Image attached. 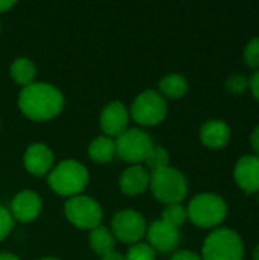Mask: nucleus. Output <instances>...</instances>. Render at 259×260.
<instances>
[{
    "label": "nucleus",
    "mask_w": 259,
    "mask_h": 260,
    "mask_svg": "<svg viewBox=\"0 0 259 260\" xmlns=\"http://www.w3.org/2000/svg\"><path fill=\"white\" fill-rule=\"evenodd\" d=\"M253 260H259V244L255 247V250H253Z\"/></svg>",
    "instance_id": "nucleus-33"
},
{
    "label": "nucleus",
    "mask_w": 259,
    "mask_h": 260,
    "mask_svg": "<svg viewBox=\"0 0 259 260\" xmlns=\"http://www.w3.org/2000/svg\"><path fill=\"white\" fill-rule=\"evenodd\" d=\"M244 244L232 229H217L208 235L202 250V260H243Z\"/></svg>",
    "instance_id": "nucleus-4"
},
{
    "label": "nucleus",
    "mask_w": 259,
    "mask_h": 260,
    "mask_svg": "<svg viewBox=\"0 0 259 260\" xmlns=\"http://www.w3.org/2000/svg\"><path fill=\"white\" fill-rule=\"evenodd\" d=\"M89 241H90V247L93 248V251L99 254L101 257L114 251V236L107 227L98 225L93 230H90Z\"/></svg>",
    "instance_id": "nucleus-18"
},
{
    "label": "nucleus",
    "mask_w": 259,
    "mask_h": 260,
    "mask_svg": "<svg viewBox=\"0 0 259 260\" xmlns=\"http://www.w3.org/2000/svg\"><path fill=\"white\" fill-rule=\"evenodd\" d=\"M234 178L244 193L259 192V157L243 155L235 165Z\"/></svg>",
    "instance_id": "nucleus-12"
},
{
    "label": "nucleus",
    "mask_w": 259,
    "mask_h": 260,
    "mask_svg": "<svg viewBox=\"0 0 259 260\" xmlns=\"http://www.w3.org/2000/svg\"><path fill=\"white\" fill-rule=\"evenodd\" d=\"M145 163L151 171L163 169V168L169 166V154H168V151L165 148L154 145L153 149L150 151L148 157L145 158Z\"/></svg>",
    "instance_id": "nucleus-22"
},
{
    "label": "nucleus",
    "mask_w": 259,
    "mask_h": 260,
    "mask_svg": "<svg viewBox=\"0 0 259 260\" xmlns=\"http://www.w3.org/2000/svg\"><path fill=\"white\" fill-rule=\"evenodd\" d=\"M119 186L125 195H130V197L140 195L150 186V172L143 166L133 165L131 168L124 171V174L121 175Z\"/></svg>",
    "instance_id": "nucleus-16"
},
{
    "label": "nucleus",
    "mask_w": 259,
    "mask_h": 260,
    "mask_svg": "<svg viewBox=\"0 0 259 260\" xmlns=\"http://www.w3.org/2000/svg\"><path fill=\"white\" fill-rule=\"evenodd\" d=\"M35 66L31 59L27 58H17L14 59V62L11 64V76L12 79L26 87V85H31L35 79Z\"/></svg>",
    "instance_id": "nucleus-20"
},
{
    "label": "nucleus",
    "mask_w": 259,
    "mask_h": 260,
    "mask_svg": "<svg viewBox=\"0 0 259 260\" xmlns=\"http://www.w3.org/2000/svg\"><path fill=\"white\" fill-rule=\"evenodd\" d=\"M168 105L165 98L154 90L142 91L131 105V117L143 126H154L166 117Z\"/></svg>",
    "instance_id": "nucleus-6"
},
{
    "label": "nucleus",
    "mask_w": 259,
    "mask_h": 260,
    "mask_svg": "<svg viewBox=\"0 0 259 260\" xmlns=\"http://www.w3.org/2000/svg\"><path fill=\"white\" fill-rule=\"evenodd\" d=\"M116 154L128 163L137 165L145 161L154 143L153 139L142 129H127L116 140Z\"/></svg>",
    "instance_id": "nucleus-8"
},
{
    "label": "nucleus",
    "mask_w": 259,
    "mask_h": 260,
    "mask_svg": "<svg viewBox=\"0 0 259 260\" xmlns=\"http://www.w3.org/2000/svg\"><path fill=\"white\" fill-rule=\"evenodd\" d=\"M128 119H130V116H128L127 107L122 102L114 101L104 107L101 117H99V125L107 137L118 139L121 134H124L127 131Z\"/></svg>",
    "instance_id": "nucleus-10"
},
{
    "label": "nucleus",
    "mask_w": 259,
    "mask_h": 260,
    "mask_svg": "<svg viewBox=\"0 0 259 260\" xmlns=\"http://www.w3.org/2000/svg\"><path fill=\"white\" fill-rule=\"evenodd\" d=\"M14 227V218L9 210L0 206V241H3Z\"/></svg>",
    "instance_id": "nucleus-26"
},
{
    "label": "nucleus",
    "mask_w": 259,
    "mask_h": 260,
    "mask_svg": "<svg viewBox=\"0 0 259 260\" xmlns=\"http://www.w3.org/2000/svg\"><path fill=\"white\" fill-rule=\"evenodd\" d=\"M0 260H20L15 254H12V253H8V251H3V253H0Z\"/></svg>",
    "instance_id": "nucleus-32"
},
{
    "label": "nucleus",
    "mask_w": 259,
    "mask_h": 260,
    "mask_svg": "<svg viewBox=\"0 0 259 260\" xmlns=\"http://www.w3.org/2000/svg\"><path fill=\"white\" fill-rule=\"evenodd\" d=\"M23 163L32 175L43 177L52 169L53 152L44 143H34L26 149Z\"/></svg>",
    "instance_id": "nucleus-14"
},
{
    "label": "nucleus",
    "mask_w": 259,
    "mask_h": 260,
    "mask_svg": "<svg viewBox=\"0 0 259 260\" xmlns=\"http://www.w3.org/2000/svg\"><path fill=\"white\" fill-rule=\"evenodd\" d=\"M188 81L185 76L179 75V73H171L166 75L165 78L160 79L159 82V90L160 94L163 98H169V99H180L182 96L186 94L188 91Z\"/></svg>",
    "instance_id": "nucleus-17"
},
{
    "label": "nucleus",
    "mask_w": 259,
    "mask_h": 260,
    "mask_svg": "<svg viewBox=\"0 0 259 260\" xmlns=\"http://www.w3.org/2000/svg\"><path fill=\"white\" fill-rule=\"evenodd\" d=\"M171 260H202V257L198 254H195L194 251H188V250H182V251H177Z\"/></svg>",
    "instance_id": "nucleus-27"
},
{
    "label": "nucleus",
    "mask_w": 259,
    "mask_h": 260,
    "mask_svg": "<svg viewBox=\"0 0 259 260\" xmlns=\"http://www.w3.org/2000/svg\"><path fill=\"white\" fill-rule=\"evenodd\" d=\"M249 88L252 90L253 98L259 102V70H256V72L252 75V78L249 79Z\"/></svg>",
    "instance_id": "nucleus-28"
},
{
    "label": "nucleus",
    "mask_w": 259,
    "mask_h": 260,
    "mask_svg": "<svg viewBox=\"0 0 259 260\" xmlns=\"http://www.w3.org/2000/svg\"><path fill=\"white\" fill-rule=\"evenodd\" d=\"M186 219H188V212L186 207H183L182 204H169L162 213V221L176 229L182 227L186 222Z\"/></svg>",
    "instance_id": "nucleus-21"
},
{
    "label": "nucleus",
    "mask_w": 259,
    "mask_h": 260,
    "mask_svg": "<svg viewBox=\"0 0 259 260\" xmlns=\"http://www.w3.org/2000/svg\"><path fill=\"white\" fill-rule=\"evenodd\" d=\"M89 155L96 163H108L116 155V143L113 139L102 136L95 139L89 146Z\"/></svg>",
    "instance_id": "nucleus-19"
},
{
    "label": "nucleus",
    "mask_w": 259,
    "mask_h": 260,
    "mask_svg": "<svg viewBox=\"0 0 259 260\" xmlns=\"http://www.w3.org/2000/svg\"><path fill=\"white\" fill-rule=\"evenodd\" d=\"M64 105L61 91L46 82H32L23 87L18 96L21 113L32 120H49L56 117Z\"/></svg>",
    "instance_id": "nucleus-1"
},
{
    "label": "nucleus",
    "mask_w": 259,
    "mask_h": 260,
    "mask_svg": "<svg viewBox=\"0 0 259 260\" xmlns=\"http://www.w3.org/2000/svg\"><path fill=\"white\" fill-rule=\"evenodd\" d=\"M64 213L70 224L82 230H93L102 219L101 204L85 195L72 197L64 206Z\"/></svg>",
    "instance_id": "nucleus-7"
},
{
    "label": "nucleus",
    "mask_w": 259,
    "mask_h": 260,
    "mask_svg": "<svg viewBox=\"0 0 259 260\" xmlns=\"http://www.w3.org/2000/svg\"><path fill=\"white\" fill-rule=\"evenodd\" d=\"M40 260H58V259H53V257H46V259H40Z\"/></svg>",
    "instance_id": "nucleus-34"
},
{
    "label": "nucleus",
    "mask_w": 259,
    "mask_h": 260,
    "mask_svg": "<svg viewBox=\"0 0 259 260\" xmlns=\"http://www.w3.org/2000/svg\"><path fill=\"white\" fill-rule=\"evenodd\" d=\"M15 5V2H6V0H0V12H6L8 9H11Z\"/></svg>",
    "instance_id": "nucleus-31"
},
{
    "label": "nucleus",
    "mask_w": 259,
    "mask_h": 260,
    "mask_svg": "<svg viewBox=\"0 0 259 260\" xmlns=\"http://www.w3.org/2000/svg\"><path fill=\"white\" fill-rule=\"evenodd\" d=\"M89 183V172L84 165L75 160H64L50 171L49 186L63 197L79 195Z\"/></svg>",
    "instance_id": "nucleus-5"
},
{
    "label": "nucleus",
    "mask_w": 259,
    "mask_h": 260,
    "mask_svg": "<svg viewBox=\"0 0 259 260\" xmlns=\"http://www.w3.org/2000/svg\"><path fill=\"white\" fill-rule=\"evenodd\" d=\"M147 235H148V242H150L148 245L153 250H157L162 253H169L176 250L180 244L179 229L163 222L162 219L154 221L147 229Z\"/></svg>",
    "instance_id": "nucleus-11"
},
{
    "label": "nucleus",
    "mask_w": 259,
    "mask_h": 260,
    "mask_svg": "<svg viewBox=\"0 0 259 260\" xmlns=\"http://www.w3.org/2000/svg\"><path fill=\"white\" fill-rule=\"evenodd\" d=\"M111 232L121 242L134 245L147 235V222L140 213L134 210H122L114 215Z\"/></svg>",
    "instance_id": "nucleus-9"
},
{
    "label": "nucleus",
    "mask_w": 259,
    "mask_h": 260,
    "mask_svg": "<svg viewBox=\"0 0 259 260\" xmlns=\"http://www.w3.org/2000/svg\"><path fill=\"white\" fill-rule=\"evenodd\" d=\"M188 219L200 229L218 227L227 216L226 201L215 193H200L186 207Z\"/></svg>",
    "instance_id": "nucleus-3"
},
{
    "label": "nucleus",
    "mask_w": 259,
    "mask_h": 260,
    "mask_svg": "<svg viewBox=\"0 0 259 260\" xmlns=\"http://www.w3.org/2000/svg\"><path fill=\"white\" fill-rule=\"evenodd\" d=\"M249 88V78L243 73H234L226 81V90L234 94H243Z\"/></svg>",
    "instance_id": "nucleus-24"
},
{
    "label": "nucleus",
    "mask_w": 259,
    "mask_h": 260,
    "mask_svg": "<svg viewBox=\"0 0 259 260\" xmlns=\"http://www.w3.org/2000/svg\"><path fill=\"white\" fill-rule=\"evenodd\" d=\"M244 62L247 67L259 70V37L247 43L244 49Z\"/></svg>",
    "instance_id": "nucleus-25"
},
{
    "label": "nucleus",
    "mask_w": 259,
    "mask_h": 260,
    "mask_svg": "<svg viewBox=\"0 0 259 260\" xmlns=\"http://www.w3.org/2000/svg\"><path fill=\"white\" fill-rule=\"evenodd\" d=\"M250 143H252L253 151L256 152V157H259V125L253 129V133L250 136Z\"/></svg>",
    "instance_id": "nucleus-29"
},
{
    "label": "nucleus",
    "mask_w": 259,
    "mask_h": 260,
    "mask_svg": "<svg viewBox=\"0 0 259 260\" xmlns=\"http://www.w3.org/2000/svg\"><path fill=\"white\" fill-rule=\"evenodd\" d=\"M200 140L211 149H221L231 140V128L220 119H211L200 128Z\"/></svg>",
    "instance_id": "nucleus-15"
},
{
    "label": "nucleus",
    "mask_w": 259,
    "mask_h": 260,
    "mask_svg": "<svg viewBox=\"0 0 259 260\" xmlns=\"http://www.w3.org/2000/svg\"><path fill=\"white\" fill-rule=\"evenodd\" d=\"M41 198L34 190H21L11 204V215L20 222H32L41 212Z\"/></svg>",
    "instance_id": "nucleus-13"
},
{
    "label": "nucleus",
    "mask_w": 259,
    "mask_h": 260,
    "mask_svg": "<svg viewBox=\"0 0 259 260\" xmlns=\"http://www.w3.org/2000/svg\"><path fill=\"white\" fill-rule=\"evenodd\" d=\"M150 187L160 203L180 204L188 193V180L179 169L166 166L150 174Z\"/></svg>",
    "instance_id": "nucleus-2"
},
{
    "label": "nucleus",
    "mask_w": 259,
    "mask_h": 260,
    "mask_svg": "<svg viewBox=\"0 0 259 260\" xmlns=\"http://www.w3.org/2000/svg\"><path fill=\"white\" fill-rule=\"evenodd\" d=\"M125 260H156V251L148 244L137 242L128 250Z\"/></svg>",
    "instance_id": "nucleus-23"
},
{
    "label": "nucleus",
    "mask_w": 259,
    "mask_h": 260,
    "mask_svg": "<svg viewBox=\"0 0 259 260\" xmlns=\"http://www.w3.org/2000/svg\"><path fill=\"white\" fill-rule=\"evenodd\" d=\"M101 260H125V256H122V254H121V253H118V251H111V253H108V254L102 256Z\"/></svg>",
    "instance_id": "nucleus-30"
}]
</instances>
